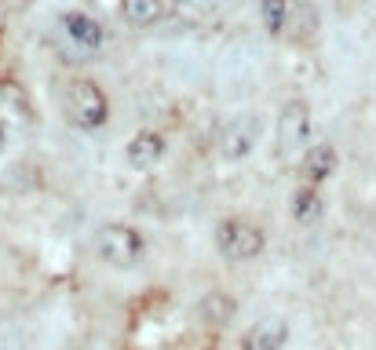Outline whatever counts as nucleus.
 <instances>
[{"label": "nucleus", "mask_w": 376, "mask_h": 350, "mask_svg": "<svg viewBox=\"0 0 376 350\" xmlns=\"http://www.w3.org/2000/svg\"><path fill=\"white\" fill-rule=\"evenodd\" d=\"M62 109H66V121L73 128L95 131V128L107 124V117H110V99H107V92H102L95 80L77 77V80L66 84V102H62Z\"/></svg>", "instance_id": "obj_1"}, {"label": "nucleus", "mask_w": 376, "mask_h": 350, "mask_svg": "<svg viewBox=\"0 0 376 350\" xmlns=\"http://www.w3.org/2000/svg\"><path fill=\"white\" fill-rule=\"evenodd\" d=\"M146 245H142V234L128 223H107L95 234V255L114 270H132L139 267Z\"/></svg>", "instance_id": "obj_2"}, {"label": "nucleus", "mask_w": 376, "mask_h": 350, "mask_svg": "<svg viewBox=\"0 0 376 350\" xmlns=\"http://www.w3.org/2000/svg\"><path fill=\"white\" fill-rule=\"evenodd\" d=\"M216 245L226 259H234V262H248V259H260L263 248H267V237L263 230L253 223V219H223V223L216 227Z\"/></svg>", "instance_id": "obj_3"}, {"label": "nucleus", "mask_w": 376, "mask_h": 350, "mask_svg": "<svg viewBox=\"0 0 376 350\" xmlns=\"http://www.w3.org/2000/svg\"><path fill=\"white\" fill-rule=\"evenodd\" d=\"M260 135H263V121L256 114H241V117H234L231 124L223 128L219 153L226 161H241V157H248V153L260 146Z\"/></svg>", "instance_id": "obj_4"}, {"label": "nucleus", "mask_w": 376, "mask_h": 350, "mask_svg": "<svg viewBox=\"0 0 376 350\" xmlns=\"http://www.w3.org/2000/svg\"><path fill=\"white\" fill-rule=\"evenodd\" d=\"M307 135H310V106L303 99H289L278 117V150L296 153L300 146H307Z\"/></svg>", "instance_id": "obj_5"}, {"label": "nucleus", "mask_w": 376, "mask_h": 350, "mask_svg": "<svg viewBox=\"0 0 376 350\" xmlns=\"http://www.w3.org/2000/svg\"><path fill=\"white\" fill-rule=\"evenodd\" d=\"M285 37L296 48H310L322 37V15L315 8V0H292L289 8V22H285Z\"/></svg>", "instance_id": "obj_6"}, {"label": "nucleus", "mask_w": 376, "mask_h": 350, "mask_svg": "<svg viewBox=\"0 0 376 350\" xmlns=\"http://www.w3.org/2000/svg\"><path fill=\"white\" fill-rule=\"evenodd\" d=\"M289 343V321L285 318H260L245 328L241 350H285Z\"/></svg>", "instance_id": "obj_7"}, {"label": "nucleus", "mask_w": 376, "mask_h": 350, "mask_svg": "<svg viewBox=\"0 0 376 350\" xmlns=\"http://www.w3.org/2000/svg\"><path fill=\"white\" fill-rule=\"evenodd\" d=\"M234 310H238L234 296H226L223 289H212L198 299V321L205 328H226L234 321Z\"/></svg>", "instance_id": "obj_8"}, {"label": "nucleus", "mask_w": 376, "mask_h": 350, "mask_svg": "<svg viewBox=\"0 0 376 350\" xmlns=\"http://www.w3.org/2000/svg\"><path fill=\"white\" fill-rule=\"evenodd\" d=\"M336 164H340V153H336V146H332V143L310 146V150L303 153V183L322 186L329 175L336 171Z\"/></svg>", "instance_id": "obj_9"}, {"label": "nucleus", "mask_w": 376, "mask_h": 350, "mask_svg": "<svg viewBox=\"0 0 376 350\" xmlns=\"http://www.w3.org/2000/svg\"><path fill=\"white\" fill-rule=\"evenodd\" d=\"M124 157H128L132 168L150 171L164 157V135H161V131H139V135L128 143V150H124Z\"/></svg>", "instance_id": "obj_10"}, {"label": "nucleus", "mask_w": 376, "mask_h": 350, "mask_svg": "<svg viewBox=\"0 0 376 350\" xmlns=\"http://www.w3.org/2000/svg\"><path fill=\"white\" fill-rule=\"evenodd\" d=\"M62 26H66V33L80 44V48H99V44H102V26H99L92 15L70 11L66 18H62Z\"/></svg>", "instance_id": "obj_11"}, {"label": "nucleus", "mask_w": 376, "mask_h": 350, "mask_svg": "<svg viewBox=\"0 0 376 350\" xmlns=\"http://www.w3.org/2000/svg\"><path fill=\"white\" fill-rule=\"evenodd\" d=\"M121 11L132 26H154L164 15V0H121Z\"/></svg>", "instance_id": "obj_12"}, {"label": "nucleus", "mask_w": 376, "mask_h": 350, "mask_svg": "<svg viewBox=\"0 0 376 350\" xmlns=\"http://www.w3.org/2000/svg\"><path fill=\"white\" fill-rule=\"evenodd\" d=\"M292 215L300 219V223H315L322 215V197H318V186L303 183L296 193H292Z\"/></svg>", "instance_id": "obj_13"}, {"label": "nucleus", "mask_w": 376, "mask_h": 350, "mask_svg": "<svg viewBox=\"0 0 376 350\" xmlns=\"http://www.w3.org/2000/svg\"><path fill=\"white\" fill-rule=\"evenodd\" d=\"M289 8L292 0H260V15H263V30L285 37V22H289Z\"/></svg>", "instance_id": "obj_14"}, {"label": "nucleus", "mask_w": 376, "mask_h": 350, "mask_svg": "<svg viewBox=\"0 0 376 350\" xmlns=\"http://www.w3.org/2000/svg\"><path fill=\"white\" fill-rule=\"evenodd\" d=\"M369 4H372V11H376V0H369Z\"/></svg>", "instance_id": "obj_15"}]
</instances>
